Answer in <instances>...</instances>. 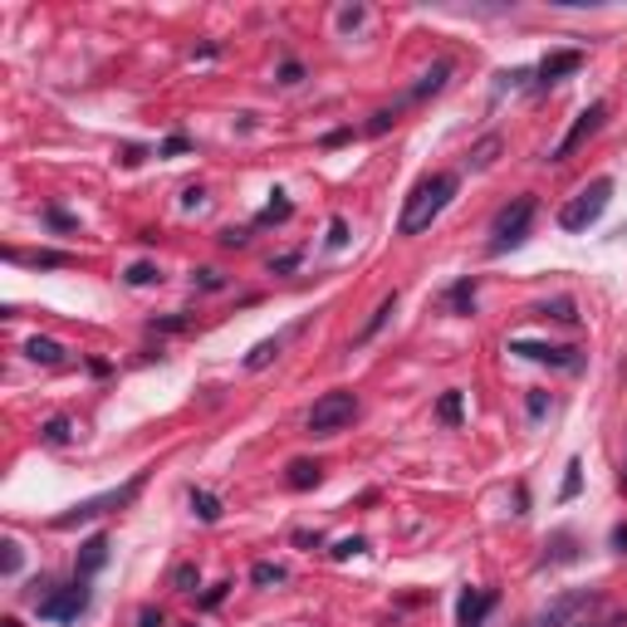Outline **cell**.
<instances>
[{"label": "cell", "instance_id": "cell-1", "mask_svg": "<svg viewBox=\"0 0 627 627\" xmlns=\"http://www.w3.org/2000/svg\"><path fill=\"white\" fill-rule=\"evenodd\" d=\"M456 192H460V176L456 172L421 176V182L407 192V206H402V216H397V235H421L441 211H446Z\"/></svg>", "mask_w": 627, "mask_h": 627}, {"label": "cell", "instance_id": "cell-2", "mask_svg": "<svg viewBox=\"0 0 627 627\" xmlns=\"http://www.w3.org/2000/svg\"><path fill=\"white\" fill-rule=\"evenodd\" d=\"M147 485V470H137L127 485H113V490H103V495H88V500H78V505H69L64 515H54L49 519V529H78V525H94V519H103L108 509H123V505H133L137 500V490Z\"/></svg>", "mask_w": 627, "mask_h": 627}, {"label": "cell", "instance_id": "cell-3", "mask_svg": "<svg viewBox=\"0 0 627 627\" xmlns=\"http://www.w3.org/2000/svg\"><path fill=\"white\" fill-rule=\"evenodd\" d=\"M607 201H613V176H593V182L578 186V192L558 206V231L578 235V231H588V225H598Z\"/></svg>", "mask_w": 627, "mask_h": 627}, {"label": "cell", "instance_id": "cell-4", "mask_svg": "<svg viewBox=\"0 0 627 627\" xmlns=\"http://www.w3.org/2000/svg\"><path fill=\"white\" fill-rule=\"evenodd\" d=\"M534 196H515L509 206H500L495 211V221H490V241H485V250L490 255H505V250H515V245H525V235H529V225H534Z\"/></svg>", "mask_w": 627, "mask_h": 627}, {"label": "cell", "instance_id": "cell-5", "mask_svg": "<svg viewBox=\"0 0 627 627\" xmlns=\"http://www.w3.org/2000/svg\"><path fill=\"white\" fill-rule=\"evenodd\" d=\"M353 417H358V397H353L348 388H333L309 407V421H304V427H309V437H333V431L353 427Z\"/></svg>", "mask_w": 627, "mask_h": 627}, {"label": "cell", "instance_id": "cell-6", "mask_svg": "<svg viewBox=\"0 0 627 627\" xmlns=\"http://www.w3.org/2000/svg\"><path fill=\"white\" fill-rule=\"evenodd\" d=\"M88 603H94V593L84 588V578L78 583H64V588H54V593H45L39 598V623H78V617L88 613Z\"/></svg>", "mask_w": 627, "mask_h": 627}, {"label": "cell", "instance_id": "cell-7", "mask_svg": "<svg viewBox=\"0 0 627 627\" xmlns=\"http://www.w3.org/2000/svg\"><path fill=\"white\" fill-rule=\"evenodd\" d=\"M598 607V593H588V588H574V593H558L554 603L544 607V613L529 617V627H574L583 613H593Z\"/></svg>", "mask_w": 627, "mask_h": 627}, {"label": "cell", "instance_id": "cell-8", "mask_svg": "<svg viewBox=\"0 0 627 627\" xmlns=\"http://www.w3.org/2000/svg\"><path fill=\"white\" fill-rule=\"evenodd\" d=\"M603 118H607V103H588L583 113L574 118V127H568V133L558 137V147H554V152H549V162H564L568 152H578V147H583L588 137L598 133V127H603Z\"/></svg>", "mask_w": 627, "mask_h": 627}, {"label": "cell", "instance_id": "cell-9", "mask_svg": "<svg viewBox=\"0 0 627 627\" xmlns=\"http://www.w3.org/2000/svg\"><path fill=\"white\" fill-rule=\"evenodd\" d=\"M509 353H519V358H529V362H549V368H564V372H578V368H583L578 348H558V343H529V339H515V343H509Z\"/></svg>", "mask_w": 627, "mask_h": 627}, {"label": "cell", "instance_id": "cell-10", "mask_svg": "<svg viewBox=\"0 0 627 627\" xmlns=\"http://www.w3.org/2000/svg\"><path fill=\"white\" fill-rule=\"evenodd\" d=\"M495 588H466L456 603V627H485V613L495 607Z\"/></svg>", "mask_w": 627, "mask_h": 627}, {"label": "cell", "instance_id": "cell-11", "mask_svg": "<svg viewBox=\"0 0 627 627\" xmlns=\"http://www.w3.org/2000/svg\"><path fill=\"white\" fill-rule=\"evenodd\" d=\"M578 64H583V54H578V49H554V54H544V64L534 69V74H539V88L558 84V78H564V74H574Z\"/></svg>", "mask_w": 627, "mask_h": 627}, {"label": "cell", "instance_id": "cell-12", "mask_svg": "<svg viewBox=\"0 0 627 627\" xmlns=\"http://www.w3.org/2000/svg\"><path fill=\"white\" fill-rule=\"evenodd\" d=\"M290 339H294V329H284V333H274V339L255 343V348H250V358H245V368H250V372H260L265 362H274V358H280V348H284V343H290Z\"/></svg>", "mask_w": 627, "mask_h": 627}, {"label": "cell", "instance_id": "cell-13", "mask_svg": "<svg viewBox=\"0 0 627 627\" xmlns=\"http://www.w3.org/2000/svg\"><path fill=\"white\" fill-rule=\"evenodd\" d=\"M108 564V539L103 534H94L84 549H78V578H88V574H98V568Z\"/></svg>", "mask_w": 627, "mask_h": 627}, {"label": "cell", "instance_id": "cell-14", "mask_svg": "<svg viewBox=\"0 0 627 627\" xmlns=\"http://www.w3.org/2000/svg\"><path fill=\"white\" fill-rule=\"evenodd\" d=\"M319 480H323L319 460H290V476H284V485H290V490H314Z\"/></svg>", "mask_w": 627, "mask_h": 627}, {"label": "cell", "instance_id": "cell-15", "mask_svg": "<svg viewBox=\"0 0 627 627\" xmlns=\"http://www.w3.org/2000/svg\"><path fill=\"white\" fill-rule=\"evenodd\" d=\"M25 353H29V362H45V368H59V362H64V348H59L54 339H29Z\"/></svg>", "mask_w": 627, "mask_h": 627}, {"label": "cell", "instance_id": "cell-16", "mask_svg": "<svg viewBox=\"0 0 627 627\" xmlns=\"http://www.w3.org/2000/svg\"><path fill=\"white\" fill-rule=\"evenodd\" d=\"M392 309H397V290H392V294H382V304H378V309H372V319H368V323H362V329H358V343H368L372 333H378L382 323L392 319Z\"/></svg>", "mask_w": 627, "mask_h": 627}, {"label": "cell", "instance_id": "cell-17", "mask_svg": "<svg viewBox=\"0 0 627 627\" xmlns=\"http://www.w3.org/2000/svg\"><path fill=\"white\" fill-rule=\"evenodd\" d=\"M446 299H451V309H456V314H470V309H476V280H460V284H451V294H446Z\"/></svg>", "mask_w": 627, "mask_h": 627}, {"label": "cell", "instance_id": "cell-18", "mask_svg": "<svg viewBox=\"0 0 627 627\" xmlns=\"http://www.w3.org/2000/svg\"><path fill=\"white\" fill-rule=\"evenodd\" d=\"M446 74H451V64H446V59H441L437 69H427V74H421V84L411 88V98H427V94H437V88L446 84Z\"/></svg>", "mask_w": 627, "mask_h": 627}, {"label": "cell", "instance_id": "cell-19", "mask_svg": "<svg viewBox=\"0 0 627 627\" xmlns=\"http://www.w3.org/2000/svg\"><path fill=\"white\" fill-rule=\"evenodd\" d=\"M192 509L206 519V525H216V519H221V500H216L211 490H192Z\"/></svg>", "mask_w": 627, "mask_h": 627}, {"label": "cell", "instance_id": "cell-20", "mask_svg": "<svg viewBox=\"0 0 627 627\" xmlns=\"http://www.w3.org/2000/svg\"><path fill=\"white\" fill-rule=\"evenodd\" d=\"M460 411H466V402H460V392L451 388V392H441V402H437V417L446 421V427H456L460 421Z\"/></svg>", "mask_w": 627, "mask_h": 627}, {"label": "cell", "instance_id": "cell-21", "mask_svg": "<svg viewBox=\"0 0 627 627\" xmlns=\"http://www.w3.org/2000/svg\"><path fill=\"white\" fill-rule=\"evenodd\" d=\"M284 564H270V558H260V564L250 568V583H260V588H270V583H284Z\"/></svg>", "mask_w": 627, "mask_h": 627}, {"label": "cell", "instance_id": "cell-22", "mask_svg": "<svg viewBox=\"0 0 627 627\" xmlns=\"http://www.w3.org/2000/svg\"><path fill=\"white\" fill-rule=\"evenodd\" d=\"M495 152H500V137H485V143H476V147H470V167H476V172H485V167L495 162Z\"/></svg>", "mask_w": 627, "mask_h": 627}, {"label": "cell", "instance_id": "cell-23", "mask_svg": "<svg viewBox=\"0 0 627 627\" xmlns=\"http://www.w3.org/2000/svg\"><path fill=\"white\" fill-rule=\"evenodd\" d=\"M69 437H74V427H69V417H49V421H45V441H49V446H64Z\"/></svg>", "mask_w": 627, "mask_h": 627}, {"label": "cell", "instance_id": "cell-24", "mask_svg": "<svg viewBox=\"0 0 627 627\" xmlns=\"http://www.w3.org/2000/svg\"><path fill=\"white\" fill-rule=\"evenodd\" d=\"M123 280H127V284H157L162 274H157V265H133V270H127Z\"/></svg>", "mask_w": 627, "mask_h": 627}, {"label": "cell", "instance_id": "cell-25", "mask_svg": "<svg viewBox=\"0 0 627 627\" xmlns=\"http://www.w3.org/2000/svg\"><path fill=\"white\" fill-rule=\"evenodd\" d=\"M574 627H627V613H607V617H578Z\"/></svg>", "mask_w": 627, "mask_h": 627}, {"label": "cell", "instance_id": "cell-26", "mask_svg": "<svg viewBox=\"0 0 627 627\" xmlns=\"http://www.w3.org/2000/svg\"><path fill=\"white\" fill-rule=\"evenodd\" d=\"M172 583L182 588V593H196V568H192V564H182V568L172 574Z\"/></svg>", "mask_w": 627, "mask_h": 627}, {"label": "cell", "instance_id": "cell-27", "mask_svg": "<svg viewBox=\"0 0 627 627\" xmlns=\"http://www.w3.org/2000/svg\"><path fill=\"white\" fill-rule=\"evenodd\" d=\"M0 549H5V578H15L20 574V544H15V539H5Z\"/></svg>", "mask_w": 627, "mask_h": 627}, {"label": "cell", "instance_id": "cell-28", "mask_svg": "<svg viewBox=\"0 0 627 627\" xmlns=\"http://www.w3.org/2000/svg\"><path fill=\"white\" fill-rule=\"evenodd\" d=\"M284 216H290V201H270V206L260 211V225H265V221H284Z\"/></svg>", "mask_w": 627, "mask_h": 627}, {"label": "cell", "instance_id": "cell-29", "mask_svg": "<svg viewBox=\"0 0 627 627\" xmlns=\"http://www.w3.org/2000/svg\"><path fill=\"white\" fill-rule=\"evenodd\" d=\"M578 470H583V466H578V460H568V476H564V500H568V495H578Z\"/></svg>", "mask_w": 627, "mask_h": 627}, {"label": "cell", "instance_id": "cell-30", "mask_svg": "<svg viewBox=\"0 0 627 627\" xmlns=\"http://www.w3.org/2000/svg\"><path fill=\"white\" fill-rule=\"evenodd\" d=\"M362 549H368V544H362V539H343V544H339V549H333V558H348V554H362Z\"/></svg>", "mask_w": 627, "mask_h": 627}, {"label": "cell", "instance_id": "cell-31", "mask_svg": "<svg viewBox=\"0 0 627 627\" xmlns=\"http://www.w3.org/2000/svg\"><path fill=\"white\" fill-rule=\"evenodd\" d=\"M397 123V113H372V123H368V133H388V127Z\"/></svg>", "mask_w": 627, "mask_h": 627}, {"label": "cell", "instance_id": "cell-32", "mask_svg": "<svg viewBox=\"0 0 627 627\" xmlns=\"http://www.w3.org/2000/svg\"><path fill=\"white\" fill-rule=\"evenodd\" d=\"M343 241H348V225H343V221H333V225H329V245H333V250H339Z\"/></svg>", "mask_w": 627, "mask_h": 627}, {"label": "cell", "instance_id": "cell-33", "mask_svg": "<svg viewBox=\"0 0 627 627\" xmlns=\"http://www.w3.org/2000/svg\"><path fill=\"white\" fill-rule=\"evenodd\" d=\"M137 627H162V613H157V607H143V613H137Z\"/></svg>", "mask_w": 627, "mask_h": 627}, {"label": "cell", "instance_id": "cell-34", "mask_svg": "<svg viewBox=\"0 0 627 627\" xmlns=\"http://www.w3.org/2000/svg\"><path fill=\"white\" fill-rule=\"evenodd\" d=\"M339 25H343V29H353V25H362V10H358V5H353V10H343V15H339Z\"/></svg>", "mask_w": 627, "mask_h": 627}, {"label": "cell", "instance_id": "cell-35", "mask_svg": "<svg viewBox=\"0 0 627 627\" xmlns=\"http://www.w3.org/2000/svg\"><path fill=\"white\" fill-rule=\"evenodd\" d=\"M299 74H304L299 64H284V69H280V84H299Z\"/></svg>", "mask_w": 627, "mask_h": 627}, {"label": "cell", "instance_id": "cell-36", "mask_svg": "<svg viewBox=\"0 0 627 627\" xmlns=\"http://www.w3.org/2000/svg\"><path fill=\"white\" fill-rule=\"evenodd\" d=\"M613 549H617V554H627V525L613 529Z\"/></svg>", "mask_w": 627, "mask_h": 627}, {"label": "cell", "instance_id": "cell-37", "mask_svg": "<svg viewBox=\"0 0 627 627\" xmlns=\"http://www.w3.org/2000/svg\"><path fill=\"white\" fill-rule=\"evenodd\" d=\"M0 627H20V623H15V617H5V623H0Z\"/></svg>", "mask_w": 627, "mask_h": 627}, {"label": "cell", "instance_id": "cell-38", "mask_svg": "<svg viewBox=\"0 0 627 627\" xmlns=\"http://www.w3.org/2000/svg\"><path fill=\"white\" fill-rule=\"evenodd\" d=\"M623 490H627V470H623Z\"/></svg>", "mask_w": 627, "mask_h": 627}]
</instances>
